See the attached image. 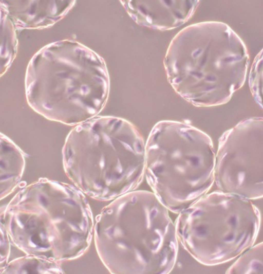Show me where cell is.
Listing matches in <instances>:
<instances>
[{"label":"cell","mask_w":263,"mask_h":274,"mask_svg":"<svg viewBox=\"0 0 263 274\" xmlns=\"http://www.w3.org/2000/svg\"><path fill=\"white\" fill-rule=\"evenodd\" d=\"M145 149L149 177L155 185L164 178H176L179 182L185 178L198 180L207 176L215 158L213 143L207 134L176 121L157 123L149 133Z\"/></svg>","instance_id":"cell-2"},{"label":"cell","mask_w":263,"mask_h":274,"mask_svg":"<svg viewBox=\"0 0 263 274\" xmlns=\"http://www.w3.org/2000/svg\"><path fill=\"white\" fill-rule=\"evenodd\" d=\"M141 132L121 118L99 117L76 125L63 148L66 169L84 188L124 192L138 181L145 158ZM97 193V192H96Z\"/></svg>","instance_id":"cell-1"}]
</instances>
